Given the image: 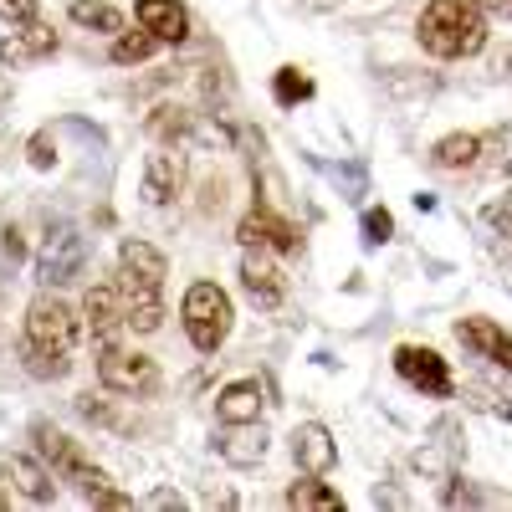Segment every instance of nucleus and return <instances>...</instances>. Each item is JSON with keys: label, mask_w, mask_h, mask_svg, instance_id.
Segmentation results:
<instances>
[{"label": "nucleus", "mask_w": 512, "mask_h": 512, "mask_svg": "<svg viewBox=\"0 0 512 512\" xmlns=\"http://www.w3.org/2000/svg\"><path fill=\"white\" fill-rule=\"evenodd\" d=\"M415 36H420V47L441 62L477 57L487 47V11L477 0H431L415 21Z\"/></svg>", "instance_id": "nucleus-1"}, {"label": "nucleus", "mask_w": 512, "mask_h": 512, "mask_svg": "<svg viewBox=\"0 0 512 512\" xmlns=\"http://www.w3.org/2000/svg\"><path fill=\"white\" fill-rule=\"evenodd\" d=\"M31 441H36V456L52 466V477H57V482H72L88 502H98V497L113 487V482L103 477V466H93L88 451H82L67 431H57L52 420H31Z\"/></svg>", "instance_id": "nucleus-2"}, {"label": "nucleus", "mask_w": 512, "mask_h": 512, "mask_svg": "<svg viewBox=\"0 0 512 512\" xmlns=\"http://www.w3.org/2000/svg\"><path fill=\"white\" fill-rule=\"evenodd\" d=\"M180 323H185V338L195 344V354H216L231 338V323H236L231 292L216 287V282H190L185 303H180Z\"/></svg>", "instance_id": "nucleus-3"}, {"label": "nucleus", "mask_w": 512, "mask_h": 512, "mask_svg": "<svg viewBox=\"0 0 512 512\" xmlns=\"http://www.w3.org/2000/svg\"><path fill=\"white\" fill-rule=\"evenodd\" d=\"M77 333H82V318L62 303L52 287L31 297V308H26V333H21L31 349H41V354H72V349H77Z\"/></svg>", "instance_id": "nucleus-4"}, {"label": "nucleus", "mask_w": 512, "mask_h": 512, "mask_svg": "<svg viewBox=\"0 0 512 512\" xmlns=\"http://www.w3.org/2000/svg\"><path fill=\"white\" fill-rule=\"evenodd\" d=\"M98 379H103V390L108 395H123V400H149L159 395V364L149 354H134V349H123V344H103L98 349Z\"/></svg>", "instance_id": "nucleus-5"}, {"label": "nucleus", "mask_w": 512, "mask_h": 512, "mask_svg": "<svg viewBox=\"0 0 512 512\" xmlns=\"http://www.w3.org/2000/svg\"><path fill=\"white\" fill-rule=\"evenodd\" d=\"M88 267V236L77 226L57 221L47 236H41V251H36V282L41 287H72Z\"/></svg>", "instance_id": "nucleus-6"}, {"label": "nucleus", "mask_w": 512, "mask_h": 512, "mask_svg": "<svg viewBox=\"0 0 512 512\" xmlns=\"http://www.w3.org/2000/svg\"><path fill=\"white\" fill-rule=\"evenodd\" d=\"M395 374L410 384V390L431 395V400H451V395H456L451 364H446L436 349H425V344H400V349H395Z\"/></svg>", "instance_id": "nucleus-7"}, {"label": "nucleus", "mask_w": 512, "mask_h": 512, "mask_svg": "<svg viewBox=\"0 0 512 512\" xmlns=\"http://www.w3.org/2000/svg\"><path fill=\"white\" fill-rule=\"evenodd\" d=\"M113 287H118V297H123V323H128V333H159V323H164V287L159 282H149V277H134V272H113Z\"/></svg>", "instance_id": "nucleus-8"}, {"label": "nucleus", "mask_w": 512, "mask_h": 512, "mask_svg": "<svg viewBox=\"0 0 512 512\" xmlns=\"http://www.w3.org/2000/svg\"><path fill=\"white\" fill-rule=\"evenodd\" d=\"M236 241H241V246H262V251L292 256L297 246H303V231H297L292 221H282L272 205H251L246 216L236 221Z\"/></svg>", "instance_id": "nucleus-9"}, {"label": "nucleus", "mask_w": 512, "mask_h": 512, "mask_svg": "<svg viewBox=\"0 0 512 512\" xmlns=\"http://www.w3.org/2000/svg\"><path fill=\"white\" fill-rule=\"evenodd\" d=\"M82 323H88V333H93L98 349H103V344H123L128 323H123V297H118L113 282H98V287L82 292Z\"/></svg>", "instance_id": "nucleus-10"}, {"label": "nucleus", "mask_w": 512, "mask_h": 512, "mask_svg": "<svg viewBox=\"0 0 512 512\" xmlns=\"http://www.w3.org/2000/svg\"><path fill=\"white\" fill-rule=\"evenodd\" d=\"M241 287H246V297L262 313L282 308V297H287V277H282V267L272 262L262 246H246V256H241Z\"/></svg>", "instance_id": "nucleus-11"}, {"label": "nucleus", "mask_w": 512, "mask_h": 512, "mask_svg": "<svg viewBox=\"0 0 512 512\" xmlns=\"http://www.w3.org/2000/svg\"><path fill=\"white\" fill-rule=\"evenodd\" d=\"M180 190H185V154H180V144H159L144 159V200L149 205H169Z\"/></svg>", "instance_id": "nucleus-12"}, {"label": "nucleus", "mask_w": 512, "mask_h": 512, "mask_svg": "<svg viewBox=\"0 0 512 512\" xmlns=\"http://www.w3.org/2000/svg\"><path fill=\"white\" fill-rule=\"evenodd\" d=\"M292 461H297V472H308V477H328L333 472L338 441H333V431L323 420H308V425L292 431Z\"/></svg>", "instance_id": "nucleus-13"}, {"label": "nucleus", "mask_w": 512, "mask_h": 512, "mask_svg": "<svg viewBox=\"0 0 512 512\" xmlns=\"http://www.w3.org/2000/svg\"><path fill=\"white\" fill-rule=\"evenodd\" d=\"M52 52H57V31L41 26V21H26V26H16L6 41H0V62L6 67H31V62L52 57Z\"/></svg>", "instance_id": "nucleus-14"}, {"label": "nucleus", "mask_w": 512, "mask_h": 512, "mask_svg": "<svg viewBox=\"0 0 512 512\" xmlns=\"http://www.w3.org/2000/svg\"><path fill=\"white\" fill-rule=\"evenodd\" d=\"M456 338H461L472 354H482V359H492V364H502V369L512 374V333L497 328L492 318H461V323H456Z\"/></svg>", "instance_id": "nucleus-15"}, {"label": "nucleus", "mask_w": 512, "mask_h": 512, "mask_svg": "<svg viewBox=\"0 0 512 512\" xmlns=\"http://www.w3.org/2000/svg\"><path fill=\"white\" fill-rule=\"evenodd\" d=\"M0 472L11 477V487H16L26 502H36V507L57 502V482H52V472H47V466H41L36 456L16 451V456H6V461H0Z\"/></svg>", "instance_id": "nucleus-16"}, {"label": "nucleus", "mask_w": 512, "mask_h": 512, "mask_svg": "<svg viewBox=\"0 0 512 512\" xmlns=\"http://www.w3.org/2000/svg\"><path fill=\"white\" fill-rule=\"evenodd\" d=\"M262 405H267L262 384H256V379H231L226 390L216 395V420H221V425H246V420H262Z\"/></svg>", "instance_id": "nucleus-17"}, {"label": "nucleus", "mask_w": 512, "mask_h": 512, "mask_svg": "<svg viewBox=\"0 0 512 512\" xmlns=\"http://www.w3.org/2000/svg\"><path fill=\"white\" fill-rule=\"evenodd\" d=\"M134 16H139V26L154 31L159 41H185V36H190V11L180 6V0H139Z\"/></svg>", "instance_id": "nucleus-18"}, {"label": "nucleus", "mask_w": 512, "mask_h": 512, "mask_svg": "<svg viewBox=\"0 0 512 512\" xmlns=\"http://www.w3.org/2000/svg\"><path fill=\"white\" fill-rule=\"evenodd\" d=\"M216 451H221V461H231V466H256V461L267 456V431H262L256 420L226 425L221 441H216Z\"/></svg>", "instance_id": "nucleus-19"}, {"label": "nucleus", "mask_w": 512, "mask_h": 512, "mask_svg": "<svg viewBox=\"0 0 512 512\" xmlns=\"http://www.w3.org/2000/svg\"><path fill=\"white\" fill-rule=\"evenodd\" d=\"M118 267H123V272H134V277H149V282H159V287H164V277H169L164 251L149 246V241H139V236H128V241L118 246Z\"/></svg>", "instance_id": "nucleus-20"}, {"label": "nucleus", "mask_w": 512, "mask_h": 512, "mask_svg": "<svg viewBox=\"0 0 512 512\" xmlns=\"http://www.w3.org/2000/svg\"><path fill=\"white\" fill-rule=\"evenodd\" d=\"M287 507H303V512H344V497H338V487H328L323 477H308L287 487Z\"/></svg>", "instance_id": "nucleus-21"}, {"label": "nucleus", "mask_w": 512, "mask_h": 512, "mask_svg": "<svg viewBox=\"0 0 512 512\" xmlns=\"http://www.w3.org/2000/svg\"><path fill=\"white\" fill-rule=\"evenodd\" d=\"M482 159V134H446L431 144V164L436 169H472Z\"/></svg>", "instance_id": "nucleus-22"}, {"label": "nucleus", "mask_w": 512, "mask_h": 512, "mask_svg": "<svg viewBox=\"0 0 512 512\" xmlns=\"http://www.w3.org/2000/svg\"><path fill=\"white\" fill-rule=\"evenodd\" d=\"M67 21L82 26V31H103V36H118V31H123V11L108 6V0H72Z\"/></svg>", "instance_id": "nucleus-23"}, {"label": "nucleus", "mask_w": 512, "mask_h": 512, "mask_svg": "<svg viewBox=\"0 0 512 512\" xmlns=\"http://www.w3.org/2000/svg\"><path fill=\"white\" fill-rule=\"evenodd\" d=\"M149 134H154L159 144H180V139L195 134V113L180 108V103H159V108L149 113Z\"/></svg>", "instance_id": "nucleus-24"}, {"label": "nucleus", "mask_w": 512, "mask_h": 512, "mask_svg": "<svg viewBox=\"0 0 512 512\" xmlns=\"http://www.w3.org/2000/svg\"><path fill=\"white\" fill-rule=\"evenodd\" d=\"M159 47H164V41H159L154 31H144V26H139V31H118V36H113V52H108V57H113L118 67H139V62H149V57H154Z\"/></svg>", "instance_id": "nucleus-25"}, {"label": "nucleus", "mask_w": 512, "mask_h": 512, "mask_svg": "<svg viewBox=\"0 0 512 512\" xmlns=\"http://www.w3.org/2000/svg\"><path fill=\"white\" fill-rule=\"evenodd\" d=\"M318 88H313V77L303 72V67H277L272 72V98L282 103V108H297V103H308Z\"/></svg>", "instance_id": "nucleus-26"}, {"label": "nucleus", "mask_w": 512, "mask_h": 512, "mask_svg": "<svg viewBox=\"0 0 512 512\" xmlns=\"http://www.w3.org/2000/svg\"><path fill=\"white\" fill-rule=\"evenodd\" d=\"M21 369L31 379H67L72 374V354H41V349H31L21 338Z\"/></svg>", "instance_id": "nucleus-27"}, {"label": "nucleus", "mask_w": 512, "mask_h": 512, "mask_svg": "<svg viewBox=\"0 0 512 512\" xmlns=\"http://www.w3.org/2000/svg\"><path fill=\"white\" fill-rule=\"evenodd\" d=\"M359 226H364V246H390L395 241V216L384 205H369Z\"/></svg>", "instance_id": "nucleus-28"}, {"label": "nucleus", "mask_w": 512, "mask_h": 512, "mask_svg": "<svg viewBox=\"0 0 512 512\" xmlns=\"http://www.w3.org/2000/svg\"><path fill=\"white\" fill-rule=\"evenodd\" d=\"M482 226H487L492 236H502V241L512 236V190H507V195H497V200L482 210Z\"/></svg>", "instance_id": "nucleus-29"}, {"label": "nucleus", "mask_w": 512, "mask_h": 512, "mask_svg": "<svg viewBox=\"0 0 512 512\" xmlns=\"http://www.w3.org/2000/svg\"><path fill=\"white\" fill-rule=\"evenodd\" d=\"M26 159H31V169H52V164H57V144H52V128H36V134L26 139Z\"/></svg>", "instance_id": "nucleus-30"}, {"label": "nucleus", "mask_w": 512, "mask_h": 512, "mask_svg": "<svg viewBox=\"0 0 512 512\" xmlns=\"http://www.w3.org/2000/svg\"><path fill=\"white\" fill-rule=\"evenodd\" d=\"M318 169H323L328 180L344 185V190H349V200H359V195H364V169H359V164H323V159H318Z\"/></svg>", "instance_id": "nucleus-31"}, {"label": "nucleus", "mask_w": 512, "mask_h": 512, "mask_svg": "<svg viewBox=\"0 0 512 512\" xmlns=\"http://www.w3.org/2000/svg\"><path fill=\"white\" fill-rule=\"evenodd\" d=\"M77 415L82 420H93V425H113V431H128V420H118L103 400H93V395H77Z\"/></svg>", "instance_id": "nucleus-32"}, {"label": "nucleus", "mask_w": 512, "mask_h": 512, "mask_svg": "<svg viewBox=\"0 0 512 512\" xmlns=\"http://www.w3.org/2000/svg\"><path fill=\"white\" fill-rule=\"evenodd\" d=\"M441 502L446 507H477V502H487L477 487H466L461 477H446V492H441Z\"/></svg>", "instance_id": "nucleus-33"}, {"label": "nucleus", "mask_w": 512, "mask_h": 512, "mask_svg": "<svg viewBox=\"0 0 512 512\" xmlns=\"http://www.w3.org/2000/svg\"><path fill=\"white\" fill-rule=\"evenodd\" d=\"M0 16L11 26H26V21H36V0H0Z\"/></svg>", "instance_id": "nucleus-34"}, {"label": "nucleus", "mask_w": 512, "mask_h": 512, "mask_svg": "<svg viewBox=\"0 0 512 512\" xmlns=\"http://www.w3.org/2000/svg\"><path fill=\"white\" fill-rule=\"evenodd\" d=\"M0 251H6V262H11V267H16L21 256H26V241H21V231H16V226H6V231H0Z\"/></svg>", "instance_id": "nucleus-35"}, {"label": "nucleus", "mask_w": 512, "mask_h": 512, "mask_svg": "<svg viewBox=\"0 0 512 512\" xmlns=\"http://www.w3.org/2000/svg\"><path fill=\"white\" fill-rule=\"evenodd\" d=\"M472 405H477V410H487V415H502V420L512 415V405H507V400H497L492 390H472Z\"/></svg>", "instance_id": "nucleus-36"}, {"label": "nucleus", "mask_w": 512, "mask_h": 512, "mask_svg": "<svg viewBox=\"0 0 512 512\" xmlns=\"http://www.w3.org/2000/svg\"><path fill=\"white\" fill-rule=\"evenodd\" d=\"M226 205V180H205V195H200V210L210 216V210Z\"/></svg>", "instance_id": "nucleus-37"}, {"label": "nucleus", "mask_w": 512, "mask_h": 512, "mask_svg": "<svg viewBox=\"0 0 512 512\" xmlns=\"http://www.w3.org/2000/svg\"><path fill=\"white\" fill-rule=\"evenodd\" d=\"M149 507H175V512H180L185 497H180V492H169V487H159V492H149Z\"/></svg>", "instance_id": "nucleus-38"}, {"label": "nucleus", "mask_w": 512, "mask_h": 512, "mask_svg": "<svg viewBox=\"0 0 512 512\" xmlns=\"http://www.w3.org/2000/svg\"><path fill=\"white\" fill-rule=\"evenodd\" d=\"M482 11H492V16H507L512 21V0H477Z\"/></svg>", "instance_id": "nucleus-39"}, {"label": "nucleus", "mask_w": 512, "mask_h": 512, "mask_svg": "<svg viewBox=\"0 0 512 512\" xmlns=\"http://www.w3.org/2000/svg\"><path fill=\"white\" fill-rule=\"evenodd\" d=\"M502 72H507V77H512V52H507V57H502Z\"/></svg>", "instance_id": "nucleus-40"}, {"label": "nucleus", "mask_w": 512, "mask_h": 512, "mask_svg": "<svg viewBox=\"0 0 512 512\" xmlns=\"http://www.w3.org/2000/svg\"><path fill=\"white\" fill-rule=\"evenodd\" d=\"M6 507H11V497H6V492H0V512H6Z\"/></svg>", "instance_id": "nucleus-41"}, {"label": "nucleus", "mask_w": 512, "mask_h": 512, "mask_svg": "<svg viewBox=\"0 0 512 512\" xmlns=\"http://www.w3.org/2000/svg\"><path fill=\"white\" fill-rule=\"evenodd\" d=\"M0 98H6V82H0Z\"/></svg>", "instance_id": "nucleus-42"}]
</instances>
